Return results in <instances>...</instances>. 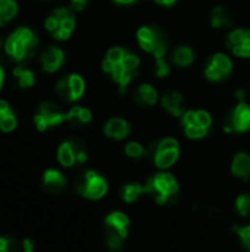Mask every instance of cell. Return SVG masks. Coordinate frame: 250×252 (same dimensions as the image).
Listing matches in <instances>:
<instances>
[{
	"instance_id": "1",
	"label": "cell",
	"mask_w": 250,
	"mask_h": 252,
	"mask_svg": "<svg viewBox=\"0 0 250 252\" xmlns=\"http://www.w3.org/2000/svg\"><path fill=\"white\" fill-rule=\"evenodd\" d=\"M141 61L139 55L122 46H113L106 52L102 61V71L116 84L118 92L124 94L130 83L137 77Z\"/></svg>"
},
{
	"instance_id": "2",
	"label": "cell",
	"mask_w": 250,
	"mask_h": 252,
	"mask_svg": "<svg viewBox=\"0 0 250 252\" xmlns=\"http://www.w3.org/2000/svg\"><path fill=\"white\" fill-rule=\"evenodd\" d=\"M137 43L141 50L152 55L155 59V75L158 78H164L169 75L171 66L165 59L168 52V40L167 35L158 28L152 25H143L136 32Z\"/></svg>"
},
{
	"instance_id": "3",
	"label": "cell",
	"mask_w": 250,
	"mask_h": 252,
	"mask_svg": "<svg viewBox=\"0 0 250 252\" xmlns=\"http://www.w3.org/2000/svg\"><path fill=\"white\" fill-rule=\"evenodd\" d=\"M38 43L40 40L31 28L19 27L7 37L4 43V50L13 61L22 62L35 55Z\"/></svg>"
},
{
	"instance_id": "4",
	"label": "cell",
	"mask_w": 250,
	"mask_h": 252,
	"mask_svg": "<svg viewBox=\"0 0 250 252\" xmlns=\"http://www.w3.org/2000/svg\"><path fill=\"white\" fill-rule=\"evenodd\" d=\"M146 195L150 196L156 204L167 205L177 201L180 193V186L175 177L167 171H161L153 174L144 185Z\"/></svg>"
},
{
	"instance_id": "5",
	"label": "cell",
	"mask_w": 250,
	"mask_h": 252,
	"mask_svg": "<svg viewBox=\"0 0 250 252\" xmlns=\"http://www.w3.org/2000/svg\"><path fill=\"white\" fill-rule=\"evenodd\" d=\"M146 157L159 170L171 168L180 158V143L174 137H164L147 148Z\"/></svg>"
},
{
	"instance_id": "6",
	"label": "cell",
	"mask_w": 250,
	"mask_h": 252,
	"mask_svg": "<svg viewBox=\"0 0 250 252\" xmlns=\"http://www.w3.org/2000/svg\"><path fill=\"white\" fill-rule=\"evenodd\" d=\"M130 219L121 213L113 211L105 219V242L111 251H119L128 236Z\"/></svg>"
},
{
	"instance_id": "7",
	"label": "cell",
	"mask_w": 250,
	"mask_h": 252,
	"mask_svg": "<svg viewBox=\"0 0 250 252\" xmlns=\"http://www.w3.org/2000/svg\"><path fill=\"white\" fill-rule=\"evenodd\" d=\"M44 28L56 40H68L75 30V16L69 7H56L44 21Z\"/></svg>"
},
{
	"instance_id": "8",
	"label": "cell",
	"mask_w": 250,
	"mask_h": 252,
	"mask_svg": "<svg viewBox=\"0 0 250 252\" xmlns=\"http://www.w3.org/2000/svg\"><path fill=\"white\" fill-rule=\"evenodd\" d=\"M181 118V127L184 134L190 139H203L208 136L212 127V115L205 109H189L184 111Z\"/></svg>"
},
{
	"instance_id": "9",
	"label": "cell",
	"mask_w": 250,
	"mask_h": 252,
	"mask_svg": "<svg viewBox=\"0 0 250 252\" xmlns=\"http://www.w3.org/2000/svg\"><path fill=\"white\" fill-rule=\"evenodd\" d=\"M74 189L78 195L87 199H100L108 190V182L102 174L87 170L77 177Z\"/></svg>"
},
{
	"instance_id": "10",
	"label": "cell",
	"mask_w": 250,
	"mask_h": 252,
	"mask_svg": "<svg viewBox=\"0 0 250 252\" xmlns=\"http://www.w3.org/2000/svg\"><path fill=\"white\" fill-rule=\"evenodd\" d=\"M87 157H88L87 146L80 139L65 140L57 148V161L66 168L75 167L78 164H84L87 161Z\"/></svg>"
},
{
	"instance_id": "11",
	"label": "cell",
	"mask_w": 250,
	"mask_h": 252,
	"mask_svg": "<svg viewBox=\"0 0 250 252\" xmlns=\"http://www.w3.org/2000/svg\"><path fill=\"white\" fill-rule=\"evenodd\" d=\"M65 121H66V112H63L60 106L52 100H46L40 103L34 115V124L38 131H46Z\"/></svg>"
},
{
	"instance_id": "12",
	"label": "cell",
	"mask_w": 250,
	"mask_h": 252,
	"mask_svg": "<svg viewBox=\"0 0 250 252\" xmlns=\"http://www.w3.org/2000/svg\"><path fill=\"white\" fill-rule=\"evenodd\" d=\"M234 63L227 53H214L205 65V77L212 83H220L227 80L233 72Z\"/></svg>"
},
{
	"instance_id": "13",
	"label": "cell",
	"mask_w": 250,
	"mask_h": 252,
	"mask_svg": "<svg viewBox=\"0 0 250 252\" xmlns=\"http://www.w3.org/2000/svg\"><path fill=\"white\" fill-rule=\"evenodd\" d=\"M55 90L60 99L66 102H77L85 92V81L80 74H68L56 83Z\"/></svg>"
},
{
	"instance_id": "14",
	"label": "cell",
	"mask_w": 250,
	"mask_h": 252,
	"mask_svg": "<svg viewBox=\"0 0 250 252\" xmlns=\"http://www.w3.org/2000/svg\"><path fill=\"white\" fill-rule=\"evenodd\" d=\"M227 133H246L250 130V105L248 100H240L236 103V106L230 111L225 126Z\"/></svg>"
},
{
	"instance_id": "15",
	"label": "cell",
	"mask_w": 250,
	"mask_h": 252,
	"mask_svg": "<svg viewBox=\"0 0 250 252\" xmlns=\"http://www.w3.org/2000/svg\"><path fill=\"white\" fill-rule=\"evenodd\" d=\"M227 47L237 58H250V28L233 30L227 35Z\"/></svg>"
},
{
	"instance_id": "16",
	"label": "cell",
	"mask_w": 250,
	"mask_h": 252,
	"mask_svg": "<svg viewBox=\"0 0 250 252\" xmlns=\"http://www.w3.org/2000/svg\"><path fill=\"white\" fill-rule=\"evenodd\" d=\"M40 63L43 71L52 74L59 71L65 63V52L59 46H49L43 50L40 56Z\"/></svg>"
},
{
	"instance_id": "17",
	"label": "cell",
	"mask_w": 250,
	"mask_h": 252,
	"mask_svg": "<svg viewBox=\"0 0 250 252\" xmlns=\"http://www.w3.org/2000/svg\"><path fill=\"white\" fill-rule=\"evenodd\" d=\"M162 108L172 117H181L184 114V97L177 90H168L161 97Z\"/></svg>"
},
{
	"instance_id": "18",
	"label": "cell",
	"mask_w": 250,
	"mask_h": 252,
	"mask_svg": "<svg viewBox=\"0 0 250 252\" xmlns=\"http://www.w3.org/2000/svg\"><path fill=\"white\" fill-rule=\"evenodd\" d=\"M43 188L50 195H59L66 189V177L57 170H47L43 174Z\"/></svg>"
},
{
	"instance_id": "19",
	"label": "cell",
	"mask_w": 250,
	"mask_h": 252,
	"mask_svg": "<svg viewBox=\"0 0 250 252\" xmlns=\"http://www.w3.org/2000/svg\"><path fill=\"white\" fill-rule=\"evenodd\" d=\"M103 131L105 134L109 137V139H113V140H124L125 137H128V134L131 133V127L128 124L127 120L121 118V117H113L111 118L105 127H103Z\"/></svg>"
},
{
	"instance_id": "20",
	"label": "cell",
	"mask_w": 250,
	"mask_h": 252,
	"mask_svg": "<svg viewBox=\"0 0 250 252\" xmlns=\"http://www.w3.org/2000/svg\"><path fill=\"white\" fill-rule=\"evenodd\" d=\"M134 100L141 106H153L159 100V93L152 84L141 83L134 90Z\"/></svg>"
},
{
	"instance_id": "21",
	"label": "cell",
	"mask_w": 250,
	"mask_h": 252,
	"mask_svg": "<svg viewBox=\"0 0 250 252\" xmlns=\"http://www.w3.org/2000/svg\"><path fill=\"white\" fill-rule=\"evenodd\" d=\"M91 117L93 115L88 108L75 105L66 112V123H69L75 128H81V127H85L87 124H90Z\"/></svg>"
},
{
	"instance_id": "22",
	"label": "cell",
	"mask_w": 250,
	"mask_h": 252,
	"mask_svg": "<svg viewBox=\"0 0 250 252\" xmlns=\"http://www.w3.org/2000/svg\"><path fill=\"white\" fill-rule=\"evenodd\" d=\"M231 171L237 179H240L243 182H250V154L239 152L233 158Z\"/></svg>"
},
{
	"instance_id": "23",
	"label": "cell",
	"mask_w": 250,
	"mask_h": 252,
	"mask_svg": "<svg viewBox=\"0 0 250 252\" xmlns=\"http://www.w3.org/2000/svg\"><path fill=\"white\" fill-rule=\"evenodd\" d=\"M16 126H18V120L10 105L6 100L0 99V131L9 133L15 130Z\"/></svg>"
},
{
	"instance_id": "24",
	"label": "cell",
	"mask_w": 250,
	"mask_h": 252,
	"mask_svg": "<svg viewBox=\"0 0 250 252\" xmlns=\"http://www.w3.org/2000/svg\"><path fill=\"white\" fill-rule=\"evenodd\" d=\"M209 21H211V25L217 30L228 28L233 24V18H231L230 12L224 6H215L211 12Z\"/></svg>"
},
{
	"instance_id": "25",
	"label": "cell",
	"mask_w": 250,
	"mask_h": 252,
	"mask_svg": "<svg viewBox=\"0 0 250 252\" xmlns=\"http://www.w3.org/2000/svg\"><path fill=\"white\" fill-rule=\"evenodd\" d=\"M172 62L177 65V66H180V68H187V66H190L193 62H194V59H196V53H194V50L192 49V47H189V46H180V47H177L174 52H172Z\"/></svg>"
},
{
	"instance_id": "26",
	"label": "cell",
	"mask_w": 250,
	"mask_h": 252,
	"mask_svg": "<svg viewBox=\"0 0 250 252\" xmlns=\"http://www.w3.org/2000/svg\"><path fill=\"white\" fill-rule=\"evenodd\" d=\"M13 80L19 89H31L35 84V74L27 66H16L13 69Z\"/></svg>"
},
{
	"instance_id": "27",
	"label": "cell",
	"mask_w": 250,
	"mask_h": 252,
	"mask_svg": "<svg viewBox=\"0 0 250 252\" xmlns=\"http://www.w3.org/2000/svg\"><path fill=\"white\" fill-rule=\"evenodd\" d=\"M146 195V188L137 182H130V183H125L122 188H121V196L125 202H136L140 196Z\"/></svg>"
},
{
	"instance_id": "28",
	"label": "cell",
	"mask_w": 250,
	"mask_h": 252,
	"mask_svg": "<svg viewBox=\"0 0 250 252\" xmlns=\"http://www.w3.org/2000/svg\"><path fill=\"white\" fill-rule=\"evenodd\" d=\"M18 15V3L15 0H0V25L10 22Z\"/></svg>"
},
{
	"instance_id": "29",
	"label": "cell",
	"mask_w": 250,
	"mask_h": 252,
	"mask_svg": "<svg viewBox=\"0 0 250 252\" xmlns=\"http://www.w3.org/2000/svg\"><path fill=\"white\" fill-rule=\"evenodd\" d=\"M124 151H125V155L133 159H140V158L146 157V154H147V148H144L141 143H139L136 140L128 142L124 148Z\"/></svg>"
},
{
	"instance_id": "30",
	"label": "cell",
	"mask_w": 250,
	"mask_h": 252,
	"mask_svg": "<svg viewBox=\"0 0 250 252\" xmlns=\"http://www.w3.org/2000/svg\"><path fill=\"white\" fill-rule=\"evenodd\" d=\"M21 244L16 241L13 236L4 235L0 236V252H19L21 251Z\"/></svg>"
},
{
	"instance_id": "31",
	"label": "cell",
	"mask_w": 250,
	"mask_h": 252,
	"mask_svg": "<svg viewBox=\"0 0 250 252\" xmlns=\"http://www.w3.org/2000/svg\"><path fill=\"white\" fill-rule=\"evenodd\" d=\"M236 208L243 219H250V193H242L237 198Z\"/></svg>"
},
{
	"instance_id": "32",
	"label": "cell",
	"mask_w": 250,
	"mask_h": 252,
	"mask_svg": "<svg viewBox=\"0 0 250 252\" xmlns=\"http://www.w3.org/2000/svg\"><path fill=\"white\" fill-rule=\"evenodd\" d=\"M234 232L240 238L243 247L250 252V224H248V226H237V227H234Z\"/></svg>"
},
{
	"instance_id": "33",
	"label": "cell",
	"mask_w": 250,
	"mask_h": 252,
	"mask_svg": "<svg viewBox=\"0 0 250 252\" xmlns=\"http://www.w3.org/2000/svg\"><path fill=\"white\" fill-rule=\"evenodd\" d=\"M90 4V0H69V9L72 12H83Z\"/></svg>"
},
{
	"instance_id": "34",
	"label": "cell",
	"mask_w": 250,
	"mask_h": 252,
	"mask_svg": "<svg viewBox=\"0 0 250 252\" xmlns=\"http://www.w3.org/2000/svg\"><path fill=\"white\" fill-rule=\"evenodd\" d=\"M156 4H159V6H162V7H171V6H174L178 0H153Z\"/></svg>"
},
{
	"instance_id": "35",
	"label": "cell",
	"mask_w": 250,
	"mask_h": 252,
	"mask_svg": "<svg viewBox=\"0 0 250 252\" xmlns=\"http://www.w3.org/2000/svg\"><path fill=\"white\" fill-rule=\"evenodd\" d=\"M24 252H35L34 251V244H32V241H29V239H27L25 242H24Z\"/></svg>"
},
{
	"instance_id": "36",
	"label": "cell",
	"mask_w": 250,
	"mask_h": 252,
	"mask_svg": "<svg viewBox=\"0 0 250 252\" xmlns=\"http://www.w3.org/2000/svg\"><path fill=\"white\" fill-rule=\"evenodd\" d=\"M115 3H118V4H124V6H127V4H133V3H136V1H139V0H113Z\"/></svg>"
},
{
	"instance_id": "37",
	"label": "cell",
	"mask_w": 250,
	"mask_h": 252,
	"mask_svg": "<svg viewBox=\"0 0 250 252\" xmlns=\"http://www.w3.org/2000/svg\"><path fill=\"white\" fill-rule=\"evenodd\" d=\"M3 81H4V71H3V68L0 66V90H1V87H3Z\"/></svg>"
}]
</instances>
